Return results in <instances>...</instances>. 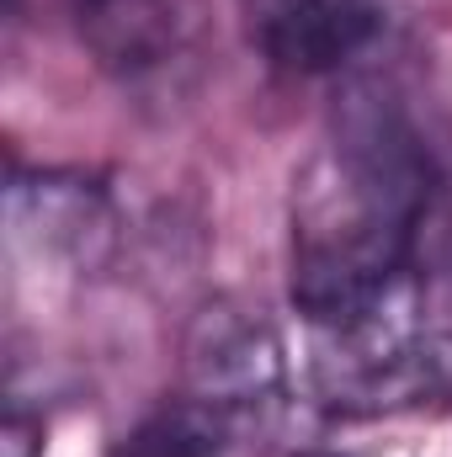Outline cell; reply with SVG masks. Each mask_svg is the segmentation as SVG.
<instances>
[{"label":"cell","mask_w":452,"mask_h":457,"mask_svg":"<svg viewBox=\"0 0 452 457\" xmlns=\"http://www.w3.org/2000/svg\"><path fill=\"white\" fill-rule=\"evenodd\" d=\"M75 27L96 64L122 80H149L187 48L181 0H75Z\"/></svg>","instance_id":"cell-6"},{"label":"cell","mask_w":452,"mask_h":457,"mask_svg":"<svg viewBox=\"0 0 452 457\" xmlns=\"http://www.w3.org/2000/svg\"><path fill=\"white\" fill-rule=\"evenodd\" d=\"M250 48L277 75H336L383 27L378 0H239Z\"/></svg>","instance_id":"cell-4"},{"label":"cell","mask_w":452,"mask_h":457,"mask_svg":"<svg viewBox=\"0 0 452 457\" xmlns=\"http://www.w3.org/2000/svg\"><path fill=\"white\" fill-rule=\"evenodd\" d=\"M309 388L320 410L346 420L394 415L442 394L421 330L415 266L399 271L383 293L309 325Z\"/></svg>","instance_id":"cell-2"},{"label":"cell","mask_w":452,"mask_h":457,"mask_svg":"<svg viewBox=\"0 0 452 457\" xmlns=\"http://www.w3.org/2000/svg\"><path fill=\"white\" fill-rule=\"evenodd\" d=\"M415 298H421V330L437 383L442 394H452V239L437 255H415Z\"/></svg>","instance_id":"cell-8"},{"label":"cell","mask_w":452,"mask_h":457,"mask_svg":"<svg viewBox=\"0 0 452 457\" xmlns=\"http://www.w3.org/2000/svg\"><path fill=\"white\" fill-rule=\"evenodd\" d=\"M229 436L208 420V415H197L187 399H176V404H165V410H155L144 426H133L122 442H117L113 457H219Z\"/></svg>","instance_id":"cell-7"},{"label":"cell","mask_w":452,"mask_h":457,"mask_svg":"<svg viewBox=\"0 0 452 457\" xmlns=\"http://www.w3.org/2000/svg\"><path fill=\"white\" fill-rule=\"evenodd\" d=\"M11 228L38 255L70 266H96L113 250V203L96 181L75 170H16L11 176Z\"/></svg>","instance_id":"cell-5"},{"label":"cell","mask_w":452,"mask_h":457,"mask_svg":"<svg viewBox=\"0 0 452 457\" xmlns=\"http://www.w3.org/2000/svg\"><path fill=\"white\" fill-rule=\"evenodd\" d=\"M181 399L224 436L266 420L288 399V351L272 320L239 303L203 309L181 345Z\"/></svg>","instance_id":"cell-3"},{"label":"cell","mask_w":452,"mask_h":457,"mask_svg":"<svg viewBox=\"0 0 452 457\" xmlns=\"http://www.w3.org/2000/svg\"><path fill=\"white\" fill-rule=\"evenodd\" d=\"M0 457H43V420L27 415L21 404L5 410V426H0Z\"/></svg>","instance_id":"cell-9"},{"label":"cell","mask_w":452,"mask_h":457,"mask_svg":"<svg viewBox=\"0 0 452 457\" xmlns=\"http://www.w3.org/2000/svg\"><path fill=\"white\" fill-rule=\"evenodd\" d=\"M437 197V165L394 102L351 96L336 133L293 176L288 287L314 325L383 293L415 266Z\"/></svg>","instance_id":"cell-1"}]
</instances>
